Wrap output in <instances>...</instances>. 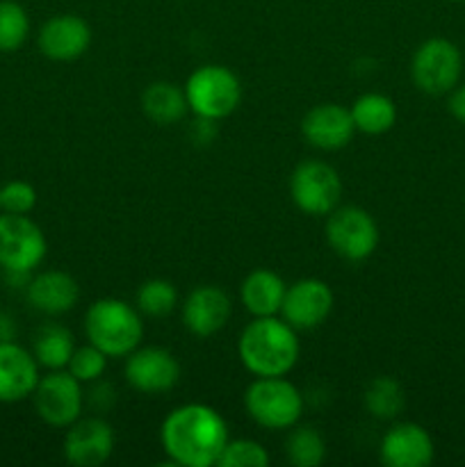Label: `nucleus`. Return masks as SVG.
<instances>
[{"label": "nucleus", "mask_w": 465, "mask_h": 467, "mask_svg": "<svg viewBox=\"0 0 465 467\" xmlns=\"http://www.w3.org/2000/svg\"><path fill=\"white\" fill-rule=\"evenodd\" d=\"M39 383V363L14 340L0 342V404L27 400Z\"/></svg>", "instance_id": "18"}, {"label": "nucleus", "mask_w": 465, "mask_h": 467, "mask_svg": "<svg viewBox=\"0 0 465 467\" xmlns=\"http://www.w3.org/2000/svg\"><path fill=\"white\" fill-rule=\"evenodd\" d=\"M76 351L73 333L62 324H44L36 331L32 342V356L36 358L39 368L46 369H64Z\"/></svg>", "instance_id": "23"}, {"label": "nucleus", "mask_w": 465, "mask_h": 467, "mask_svg": "<svg viewBox=\"0 0 465 467\" xmlns=\"http://www.w3.org/2000/svg\"><path fill=\"white\" fill-rule=\"evenodd\" d=\"M349 109L356 130L365 132V135H386L397 123L395 100L386 94H377V91L358 96Z\"/></svg>", "instance_id": "22"}, {"label": "nucleus", "mask_w": 465, "mask_h": 467, "mask_svg": "<svg viewBox=\"0 0 465 467\" xmlns=\"http://www.w3.org/2000/svg\"><path fill=\"white\" fill-rule=\"evenodd\" d=\"M30 35V16L16 0H0V53H14Z\"/></svg>", "instance_id": "27"}, {"label": "nucleus", "mask_w": 465, "mask_h": 467, "mask_svg": "<svg viewBox=\"0 0 465 467\" xmlns=\"http://www.w3.org/2000/svg\"><path fill=\"white\" fill-rule=\"evenodd\" d=\"M26 296L35 310L44 315H64L76 308L80 299V285L76 278L59 269H48L30 278Z\"/></svg>", "instance_id": "19"}, {"label": "nucleus", "mask_w": 465, "mask_h": 467, "mask_svg": "<svg viewBox=\"0 0 465 467\" xmlns=\"http://www.w3.org/2000/svg\"><path fill=\"white\" fill-rule=\"evenodd\" d=\"M285 281L272 269H255L242 281L240 299L253 317H274L285 299Z\"/></svg>", "instance_id": "20"}, {"label": "nucleus", "mask_w": 465, "mask_h": 467, "mask_svg": "<svg viewBox=\"0 0 465 467\" xmlns=\"http://www.w3.org/2000/svg\"><path fill=\"white\" fill-rule=\"evenodd\" d=\"M378 454L388 467H427L436 456V445L424 427L399 422L386 431Z\"/></svg>", "instance_id": "14"}, {"label": "nucleus", "mask_w": 465, "mask_h": 467, "mask_svg": "<svg viewBox=\"0 0 465 467\" xmlns=\"http://www.w3.org/2000/svg\"><path fill=\"white\" fill-rule=\"evenodd\" d=\"M447 108H450V114L456 121L465 123V85H456L454 89L450 91Z\"/></svg>", "instance_id": "31"}, {"label": "nucleus", "mask_w": 465, "mask_h": 467, "mask_svg": "<svg viewBox=\"0 0 465 467\" xmlns=\"http://www.w3.org/2000/svg\"><path fill=\"white\" fill-rule=\"evenodd\" d=\"M112 424L103 418H78L64 436V459L76 467H98L114 454Z\"/></svg>", "instance_id": "13"}, {"label": "nucleus", "mask_w": 465, "mask_h": 467, "mask_svg": "<svg viewBox=\"0 0 465 467\" xmlns=\"http://www.w3.org/2000/svg\"><path fill=\"white\" fill-rule=\"evenodd\" d=\"M35 410L48 427L68 429L85 409L82 383L68 369H48L32 392Z\"/></svg>", "instance_id": "8"}, {"label": "nucleus", "mask_w": 465, "mask_h": 467, "mask_svg": "<svg viewBox=\"0 0 465 467\" xmlns=\"http://www.w3.org/2000/svg\"><path fill=\"white\" fill-rule=\"evenodd\" d=\"M185 96L196 117L205 121H222L240 105V78L222 64H205L187 78Z\"/></svg>", "instance_id": "5"}, {"label": "nucleus", "mask_w": 465, "mask_h": 467, "mask_svg": "<svg viewBox=\"0 0 465 467\" xmlns=\"http://www.w3.org/2000/svg\"><path fill=\"white\" fill-rule=\"evenodd\" d=\"M406 395L392 377H377L365 390V409L378 420H395L404 410Z\"/></svg>", "instance_id": "24"}, {"label": "nucleus", "mask_w": 465, "mask_h": 467, "mask_svg": "<svg viewBox=\"0 0 465 467\" xmlns=\"http://www.w3.org/2000/svg\"><path fill=\"white\" fill-rule=\"evenodd\" d=\"M141 109L158 126H173V123L185 119V114L190 112V105H187L185 89L176 87L173 82L160 80L150 82L144 89Z\"/></svg>", "instance_id": "21"}, {"label": "nucleus", "mask_w": 465, "mask_h": 467, "mask_svg": "<svg viewBox=\"0 0 465 467\" xmlns=\"http://www.w3.org/2000/svg\"><path fill=\"white\" fill-rule=\"evenodd\" d=\"M336 296L322 278H299L287 285L278 317L285 319L296 331H313L322 327L331 315Z\"/></svg>", "instance_id": "11"}, {"label": "nucleus", "mask_w": 465, "mask_h": 467, "mask_svg": "<svg viewBox=\"0 0 465 467\" xmlns=\"http://www.w3.org/2000/svg\"><path fill=\"white\" fill-rule=\"evenodd\" d=\"M378 226L367 210L358 205H337L326 214V242L340 258L349 263L367 260L377 251Z\"/></svg>", "instance_id": "7"}, {"label": "nucleus", "mask_w": 465, "mask_h": 467, "mask_svg": "<svg viewBox=\"0 0 465 467\" xmlns=\"http://www.w3.org/2000/svg\"><path fill=\"white\" fill-rule=\"evenodd\" d=\"M290 194L301 213L326 217L342 201V178L331 164L305 160L292 173Z\"/></svg>", "instance_id": "9"}, {"label": "nucleus", "mask_w": 465, "mask_h": 467, "mask_svg": "<svg viewBox=\"0 0 465 467\" xmlns=\"http://www.w3.org/2000/svg\"><path fill=\"white\" fill-rule=\"evenodd\" d=\"M301 132H304V140L315 149L340 150L354 140L356 123L349 108H342L337 103H322L305 112Z\"/></svg>", "instance_id": "15"}, {"label": "nucleus", "mask_w": 465, "mask_h": 467, "mask_svg": "<svg viewBox=\"0 0 465 467\" xmlns=\"http://www.w3.org/2000/svg\"><path fill=\"white\" fill-rule=\"evenodd\" d=\"M126 381L141 395L169 392L181 379V365L176 356L164 347H137L126 356Z\"/></svg>", "instance_id": "12"}, {"label": "nucleus", "mask_w": 465, "mask_h": 467, "mask_svg": "<svg viewBox=\"0 0 465 467\" xmlns=\"http://www.w3.org/2000/svg\"><path fill=\"white\" fill-rule=\"evenodd\" d=\"M36 205V190L26 181H12L0 187V210L12 214H27Z\"/></svg>", "instance_id": "30"}, {"label": "nucleus", "mask_w": 465, "mask_h": 467, "mask_svg": "<svg viewBox=\"0 0 465 467\" xmlns=\"http://www.w3.org/2000/svg\"><path fill=\"white\" fill-rule=\"evenodd\" d=\"M285 456L294 467H317L326 459V442L315 427H292Z\"/></svg>", "instance_id": "25"}, {"label": "nucleus", "mask_w": 465, "mask_h": 467, "mask_svg": "<svg viewBox=\"0 0 465 467\" xmlns=\"http://www.w3.org/2000/svg\"><path fill=\"white\" fill-rule=\"evenodd\" d=\"M269 451L251 438L228 441L219 454L217 467H267Z\"/></svg>", "instance_id": "28"}, {"label": "nucleus", "mask_w": 465, "mask_h": 467, "mask_svg": "<svg viewBox=\"0 0 465 467\" xmlns=\"http://www.w3.org/2000/svg\"><path fill=\"white\" fill-rule=\"evenodd\" d=\"M160 441L173 465L212 467L231 436L217 409L208 404H182L164 418Z\"/></svg>", "instance_id": "1"}, {"label": "nucleus", "mask_w": 465, "mask_h": 467, "mask_svg": "<svg viewBox=\"0 0 465 467\" xmlns=\"http://www.w3.org/2000/svg\"><path fill=\"white\" fill-rule=\"evenodd\" d=\"M39 50L53 62H73L91 46V27L76 14L48 18L39 30Z\"/></svg>", "instance_id": "16"}, {"label": "nucleus", "mask_w": 465, "mask_h": 467, "mask_svg": "<svg viewBox=\"0 0 465 467\" xmlns=\"http://www.w3.org/2000/svg\"><path fill=\"white\" fill-rule=\"evenodd\" d=\"M135 306L146 317H167L178 306L176 285L167 278H150L137 290Z\"/></svg>", "instance_id": "26"}, {"label": "nucleus", "mask_w": 465, "mask_h": 467, "mask_svg": "<svg viewBox=\"0 0 465 467\" xmlns=\"http://www.w3.org/2000/svg\"><path fill=\"white\" fill-rule=\"evenodd\" d=\"M85 336L108 358H126L144 340L141 313L137 306L105 296L87 308Z\"/></svg>", "instance_id": "3"}, {"label": "nucleus", "mask_w": 465, "mask_h": 467, "mask_svg": "<svg viewBox=\"0 0 465 467\" xmlns=\"http://www.w3.org/2000/svg\"><path fill=\"white\" fill-rule=\"evenodd\" d=\"M48 251L44 231L27 214H0V267L26 272L39 267Z\"/></svg>", "instance_id": "10"}, {"label": "nucleus", "mask_w": 465, "mask_h": 467, "mask_svg": "<svg viewBox=\"0 0 465 467\" xmlns=\"http://www.w3.org/2000/svg\"><path fill=\"white\" fill-rule=\"evenodd\" d=\"M244 410L258 427L285 431L304 415V395L285 377H255L244 390Z\"/></svg>", "instance_id": "4"}, {"label": "nucleus", "mask_w": 465, "mask_h": 467, "mask_svg": "<svg viewBox=\"0 0 465 467\" xmlns=\"http://www.w3.org/2000/svg\"><path fill=\"white\" fill-rule=\"evenodd\" d=\"M296 328L283 317H253L237 340V356L253 377H287L299 360Z\"/></svg>", "instance_id": "2"}, {"label": "nucleus", "mask_w": 465, "mask_h": 467, "mask_svg": "<svg viewBox=\"0 0 465 467\" xmlns=\"http://www.w3.org/2000/svg\"><path fill=\"white\" fill-rule=\"evenodd\" d=\"M463 73V55L459 46L442 36H433L419 44L410 62V78L424 94H450Z\"/></svg>", "instance_id": "6"}, {"label": "nucleus", "mask_w": 465, "mask_h": 467, "mask_svg": "<svg viewBox=\"0 0 465 467\" xmlns=\"http://www.w3.org/2000/svg\"><path fill=\"white\" fill-rule=\"evenodd\" d=\"M67 369L80 383H96L100 381V377H103L105 369H108V356H105L98 347H94L89 342V345L85 347H76Z\"/></svg>", "instance_id": "29"}, {"label": "nucleus", "mask_w": 465, "mask_h": 467, "mask_svg": "<svg viewBox=\"0 0 465 467\" xmlns=\"http://www.w3.org/2000/svg\"><path fill=\"white\" fill-rule=\"evenodd\" d=\"M232 313L231 296L219 285H201L182 304V324L196 337H210L222 331Z\"/></svg>", "instance_id": "17"}, {"label": "nucleus", "mask_w": 465, "mask_h": 467, "mask_svg": "<svg viewBox=\"0 0 465 467\" xmlns=\"http://www.w3.org/2000/svg\"><path fill=\"white\" fill-rule=\"evenodd\" d=\"M451 3H463V0H451Z\"/></svg>", "instance_id": "32"}]
</instances>
